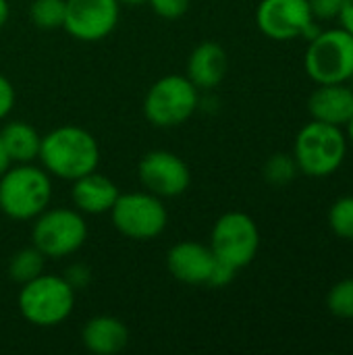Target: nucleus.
<instances>
[{"instance_id":"f257e3e1","label":"nucleus","mask_w":353,"mask_h":355,"mask_svg":"<svg viewBox=\"0 0 353 355\" xmlns=\"http://www.w3.org/2000/svg\"><path fill=\"white\" fill-rule=\"evenodd\" d=\"M37 160L52 179L73 183L75 179L98 171L100 144L79 125H60L42 135Z\"/></svg>"},{"instance_id":"f03ea898","label":"nucleus","mask_w":353,"mask_h":355,"mask_svg":"<svg viewBox=\"0 0 353 355\" xmlns=\"http://www.w3.org/2000/svg\"><path fill=\"white\" fill-rule=\"evenodd\" d=\"M52 177L35 162L10 164L0 177V212L10 220H33L52 204Z\"/></svg>"},{"instance_id":"7ed1b4c3","label":"nucleus","mask_w":353,"mask_h":355,"mask_svg":"<svg viewBox=\"0 0 353 355\" xmlns=\"http://www.w3.org/2000/svg\"><path fill=\"white\" fill-rule=\"evenodd\" d=\"M77 291L62 275L42 272L21 285L17 295L19 314L31 327L52 329L67 322L75 310Z\"/></svg>"},{"instance_id":"20e7f679","label":"nucleus","mask_w":353,"mask_h":355,"mask_svg":"<svg viewBox=\"0 0 353 355\" xmlns=\"http://www.w3.org/2000/svg\"><path fill=\"white\" fill-rule=\"evenodd\" d=\"M347 156V137L343 127L314 121L304 125L293 144V158L302 175L312 179L331 177L341 168Z\"/></svg>"},{"instance_id":"39448f33","label":"nucleus","mask_w":353,"mask_h":355,"mask_svg":"<svg viewBox=\"0 0 353 355\" xmlns=\"http://www.w3.org/2000/svg\"><path fill=\"white\" fill-rule=\"evenodd\" d=\"M200 89L187 75L171 73L154 81L144 96V116L150 125L173 129L187 123L200 108Z\"/></svg>"},{"instance_id":"423d86ee","label":"nucleus","mask_w":353,"mask_h":355,"mask_svg":"<svg viewBox=\"0 0 353 355\" xmlns=\"http://www.w3.org/2000/svg\"><path fill=\"white\" fill-rule=\"evenodd\" d=\"M31 227V245L46 260H62L85 245L87 223L75 208H46L37 214Z\"/></svg>"},{"instance_id":"0eeeda50","label":"nucleus","mask_w":353,"mask_h":355,"mask_svg":"<svg viewBox=\"0 0 353 355\" xmlns=\"http://www.w3.org/2000/svg\"><path fill=\"white\" fill-rule=\"evenodd\" d=\"M304 69L316 83H347L353 75V33L343 27L320 29L304 54Z\"/></svg>"},{"instance_id":"6e6552de","label":"nucleus","mask_w":353,"mask_h":355,"mask_svg":"<svg viewBox=\"0 0 353 355\" xmlns=\"http://www.w3.org/2000/svg\"><path fill=\"white\" fill-rule=\"evenodd\" d=\"M112 227L127 239L152 241L160 237L169 225V210L162 198L150 191H127L119 193L110 208Z\"/></svg>"},{"instance_id":"1a4fd4ad","label":"nucleus","mask_w":353,"mask_h":355,"mask_svg":"<svg viewBox=\"0 0 353 355\" xmlns=\"http://www.w3.org/2000/svg\"><path fill=\"white\" fill-rule=\"evenodd\" d=\"M210 250L216 260L233 266L235 270L246 268L254 262L260 250V231L256 220L246 212H225L216 218L210 231Z\"/></svg>"},{"instance_id":"9d476101","label":"nucleus","mask_w":353,"mask_h":355,"mask_svg":"<svg viewBox=\"0 0 353 355\" xmlns=\"http://www.w3.org/2000/svg\"><path fill=\"white\" fill-rule=\"evenodd\" d=\"M256 25L275 42H289L295 37L312 40L320 31L308 0H260Z\"/></svg>"},{"instance_id":"9b49d317","label":"nucleus","mask_w":353,"mask_h":355,"mask_svg":"<svg viewBox=\"0 0 353 355\" xmlns=\"http://www.w3.org/2000/svg\"><path fill=\"white\" fill-rule=\"evenodd\" d=\"M137 179L146 191L162 200H171L189 189L191 171L179 154L169 150H152L139 160Z\"/></svg>"},{"instance_id":"f8f14e48","label":"nucleus","mask_w":353,"mask_h":355,"mask_svg":"<svg viewBox=\"0 0 353 355\" xmlns=\"http://www.w3.org/2000/svg\"><path fill=\"white\" fill-rule=\"evenodd\" d=\"M121 19L119 0H67L62 29L79 42H100L108 37Z\"/></svg>"},{"instance_id":"ddd939ff","label":"nucleus","mask_w":353,"mask_h":355,"mask_svg":"<svg viewBox=\"0 0 353 355\" xmlns=\"http://www.w3.org/2000/svg\"><path fill=\"white\" fill-rule=\"evenodd\" d=\"M216 258L210 245L200 241H179L166 252V268L173 279L185 285H208Z\"/></svg>"},{"instance_id":"4468645a","label":"nucleus","mask_w":353,"mask_h":355,"mask_svg":"<svg viewBox=\"0 0 353 355\" xmlns=\"http://www.w3.org/2000/svg\"><path fill=\"white\" fill-rule=\"evenodd\" d=\"M121 189L112 179L94 171L73 181L71 187V202L73 208L79 210L83 216H98L108 214L114 206Z\"/></svg>"},{"instance_id":"2eb2a0df","label":"nucleus","mask_w":353,"mask_h":355,"mask_svg":"<svg viewBox=\"0 0 353 355\" xmlns=\"http://www.w3.org/2000/svg\"><path fill=\"white\" fill-rule=\"evenodd\" d=\"M308 112L314 121L345 127L353 114V89L350 83H322L308 98Z\"/></svg>"},{"instance_id":"dca6fc26","label":"nucleus","mask_w":353,"mask_h":355,"mask_svg":"<svg viewBox=\"0 0 353 355\" xmlns=\"http://www.w3.org/2000/svg\"><path fill=\"white\" fill-rule=\"evenodd\" d=\"M229 71V58L218 42L198 44L187 58V79L200 89L208 92L223 83Z\"/></svg>"},{"instance_id":"f3484780","label":"nucleus","mask_w":353,"mask_h":355,"mask_svg":"<svg viewBox=\"0 0 353 355\" xmlns=\"http://www.w3.org/2000/svg\"><path fill=\"white\" fill-rule=\"evenodd\" d=\"M81 343L94 355L121 354L129 343V329L117 316L98 314L83 324Z\"/></svg>"},{"instance_id":"a211bd4d","label":"nucleus","mask_w":353,"mask_h":355,"mask_svg":"<svg viewBox=\"0 0 353 355\" xmlns=\"http://www.w3.org/2000/svg\"><path fill=\"white\" fill-rule=\"evenodd\" d=\"M0 139L12 164L35 162L40 156L42 135L27 121H8L0 129Z\"/></svg>"},{"instance_id":"6ab92c4d","label":"nucleus","mask_w":353,"mask_h":355,"mask_svg":"<svg viewBox=\"0 0 353 355\" xmlns=\"http://www.w3.org/2000/svg\"><path fill=\"white\" fill-rule=\"evenodd\" d=\"M44 266H46V258L42 256V252L35 250L33 245H29V248H23V250L15 252L10 256V260H8V277L17 285H23V283L35 279L37 275H42Z\"/></svg>"},{"instance_id":"aec40b11","label":"nucleus","mask_w":353,"mask_h":355,"mask_svg":"<svg viewBox=\"0 0 353 355\" xmlns=\"http://www.w3.org/2000/svg\"><path fill=\"white\" fill-rule=\"evenodd\" d=\"M67 0H33L29 4V21L44 31L62 29Z\"/></svg>"},{"instance_id":"412c9836","label":"nucleus","mask_w":353,"mask_h":355,"mask_svg":"<svg viewBox=\"0 0 353 355\" xmlns=\"http://www.w3.org/2000/svg\"><path fill=\"white\" fill-rule=\"evenodd\" d=\"M298 173H300V168L295 164L293 154H285V152L273 154L264 164V179H266V183H270L275 187H283V185L291 183L298 177Z\"/></svg>"},{"instance_id":"4be33fe9","label":"nucleus","mask_w":353,"mask_h":355,"mask_svg":"<svg viewBox=\"0 0 353 355\" xmlns=\"http://www.w3.org/2000/svg\"><path fill=\"white\" fill-rule=\"evenodd\" d=\"M327 310L341 320H353V277L335 283L327 293Z\"/></svg>"},{"instance_id":"5701e85b","label":"nucleus","mask_w":353,"mask_h":355,"mask_svg":"<svg viewBox=\"0 0 353 355\" xmlns=\"http://www.w3.org/2000/svg\"><path fill=\"white\" fill-rule=\"evenodd\" d=\"M329 227L337 237L353 241V196H345L333 202L329 210Z\"/></svg>"},{"instance_id":"b1692460","label":"nucleus","mask_w":353,"mask_h":355,"mask_svg":"<svg viewBox=\"0 0 353 355\" xmlns=\"http://www.w3.org/2000/svg\"><path fill=\"white\" fill-rule=\"evenodd\" d=\"M146 4H150V8L166 21H175L181 19L187 10L191 0H148Z\"/></svg>"},{"instance_id":"393cba45","label":"nucleus","mask_w":353,"mask_h":355,"mask_svg":"<svg viewBox=\"0 0 353 355\" xmlns=\"http://www.w3.org/2000/svg\"><path fill=\"white\" fill-rule=\"evenodd\" d=\"M308 2H310V10L316 21L337 19L341 12V4H343V0H308Z\"/></svg>"},{"instance_id":"a878e982","label":"nucleus","mask_w":353,"mask_h":355,"mask_svg":"<svg viewBox=\"0 0 353 355\" xmlns=\"http://www.w3.org/2000/svg\"><path fill=\"white\" fill-rule=\"evenodd\" d=\"M235 275H237V270H235L233 266H229V264L216 260V264H214V268H212V275H210L206 287H214V289L227 287L229 283H233Z\"/></svg>"},{"instance_id":"bb28decb","label":"nucleus","mask_w":353,"mask_h":355,"mask_svg":"<svg viewBox=\"0 0 353 355\" xmlns=\"http://www.w3.org/2000/svg\"><path fill=\"white\" fill-rule=\"evenodd\" d=\"M62 277L69 281V285H71L75 291L85 289V287L89 285V281H92V272H89V268H87L85 264H71Z\"/></svg>"},{"instance_id":"cd10ccee","label":"nucleus","mask_w":353,"mask_h":355,"mask_svg":"<svg viewBox=\"0 0 353 355\" xmlns=\"http://www.w3.org/2000/svg\"><path fill=\"white\" fill-rule=\"evenodd\" d=\"M15 100H17V94H15L12 83L8 81L6 75L0 73V121H4L12 112Z\"/></svg>"},{"instance_id":"c85d7f7f","label":"nucleus","mask_w":353,"mask_h":355,"mask_svg":"<svg viewBox=\"0 0 353 355\" xmlns=\"http://www.w3.org/2000/svg\"><path fill=\"white\" fill-rule=\"evenodd\" d=\"M339 23L343 29H347L350 33H353V0H343L341 4V12H339Z\"/></svg>"},{"instance_id":"c756f323","label":"nucleus","mask_w":353,"mask_h":355,"mask_svg":"<svg viewBox=\"0 0 353 355\" xmlns=\"http://www.w3.org/2000/svg\"><path fill=\"white\" fill-rule=\"evenodd\" d=\"M10 164H12V162H10V158H8V154H6V150H4V146H2V139H0V177L8 171Z\"/></svg>"},{"instance_id":"7c9ffc66","label":"nucleus","mask_w":353,"mask_h":355,"mask_svg":"<svg viewBox=\"0 0 353 355\" xmlns=\"http://www.w3.org/2000/svg\"><path fill=\"white\" fill-rule=\"evenodd\" d=\"M8 17H10V4L8 0H0V29L6 25Z\"/></svg>"},{"instance_id":"2f4dec72","label":"nucleus","mask_w":353,"mask_h":355,"mask_svg":"<svg viewBox=\"0 0 353 355\" xmlns=\"http://www.w3.org/2000/svg\"><path fill=\"white\" fill-rule=\"evenodd\" d=\"M345 137H347V144L353 146V114L352 119L347 121V125H345Z\"/></svg>"},{"instance_id":"473e14b6","label":"nucleus","mask_w":353,"mask_h":355,"mask_svg":"<svg viewBox=\"0 0 353 355\" xmlns=\"http://www.w3.org/2000/svg\"><path fill=\"white\" fill-rule=\"evenodd\" d=\"M121 4H129V6H137V4H146L148 0H119Z\"/></svg>"},{"instance_id":"72a5a7b5","label":"nucleus","mask_w":353,"mask_h":355,"mask_svg":"<svg viewBox=\"0 0 353 355\" xmlns=\"http://www.w3.org/2000/svg\"><path fill=\"white\" fill-rule=\"evenodd\" d=\"M347 83H350V85H352V89H353V75H352V79H350V81H347Z\"/></svg>"}]
</instances>
